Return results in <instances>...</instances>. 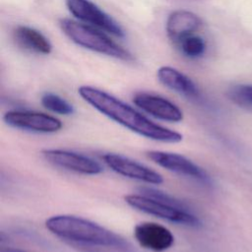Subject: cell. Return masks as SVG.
<instances>
[{
    "label": "cell",
    "instance_id": "3957f363",
    "mask_svg": "<svg viewBox=\"0 0 252 252\" xmlns=\"http://www.w3.org/2000/svg\"><path fill=\"white\" fill-rule=\"evenodd\" d=\"M59 25L62 32L73 42L86 49L126 62L135 60L129 50L93 26L71 19H62Z\"/></svg>",
    "mask_w": 252,
    "mask_h": 252
},
{
    "label": "cell",
    "instance_id": "ba28073f",
    "mask_svg": "<svg viewBox=\"0 0 252 252\" xmlns=\"http://www.w3.org/2000/svg\"><path fill=\"white\" fill-rule=\"evenodd\" d=\"M103 161L114 172L125 177L158 185L163 182V177L152 168L117 154H105Z\"/></svg>",
    "mask_w": 252,
    "mask_h": 252
},
{
    "label": "cell",
    "instance_id": "6da1fadb",
    "mask_svg": "<svg viewBox=\"0 0 252 252\" xmlns=\"http://www.w3.org/2000/svg\"><path fill=\"white\" fill-rule=\"evenodd\" d=\"M78 93L94 108L141 136L165 143H178L182 140L180 133L153 122L132 106L104 91L91 86H81Z\"/></svg>",
    "mask_w": 252,
    "mask_h": 252
},
{
    "label": "cell",
    "instance_id": "5bb4252c",
    "mask_svg": "<svg viewBox=\"0 0 252 252\" xmlns=\"http://www.w3.org/2000/svg\"><path fill=\"white\" fill-rule=\"evenodd\" d=\"M13 36L16 43L26 50L45 55L49 54L52 50L49 39L33 28L18 26L13 32Z\"/></svg>",
    "mask_w": 252,
    "mask_h": 252
},
{
    "label": "cell",
    "instance_id": "8992f818",
    "mask_svg": "<svg viewBox=\"0 0 252 252\" xmlns=\"http://www.w3.org/2000/svg\"><path fill=\"white\" fill-rule=\"evenodd\" d=\"M6 124L32 132L53 133L62 128V122L51 115L29 110H11L3 116Z\"/></svg>",
    "mask_w": 252,
    "mask_h": 252
},
{
    "label": "cell",
    "instance_id": "8fae6325",
    "mask_svg": "<svg viewBox=\"0 0 252 252\" xmlns=\"http://www.w3.org/2000/svg\"><path fill=\"white\" fill-rule=\"evenodd\" d=\"M133 102L150 115L168 122H179L183 119L181 109L170 100L149 93H137Z\"/></svg>",
    "mask_w": 252,
    "mask_h": 252
},
{
    "label": "cell",
    "instance_id": "52a82bcc",
    "mask_svg": "<svg viewBox=\"0 0 252 252\" xmlns=\"http://www.w3.org/2000/svg\"><path fill=\"white\" fill-rule=\"evenodd\" d=\"M147 156L151 160L169 171L198 180L205 184L211 183L210 176L203 168L181 155L162 151H150L147 153Z\"/></svg>",
    "mask_w": 252,
    "mask_h": 252
},
{
    "label": "cell",
    "instance_id": "7a4b0ae2",
    "mask_svg": "<svg viewBox=\"0 0 252 252\" xmlns=\"http://www.w3.org/2000/svg\"><path fill=\"white\" fill-rule=\"evenodd\" d=\"M45 226L59 238L78 246L113 252H133L132 245L125 238L80 217L53 216L46 220Z\"/></svg>",
    "mask_w": 252,
    "mask_h": 252
},
{
    "label": "cell",
    "instance_id": "9c48e42d",
    "mask_svg": "<svg viewBox=\"0 0 252 252\" xmlns=\"http://www.w3.org/2000/svg\"><path fill=\"white\" fill-rule=\"evenodd\" d=\"M44 158L50 163L78 173L94 175L102 172L101 165L94 159L66 150L48 149L43 150Z\"/></svg>",
    "mask_w": 252,
    "mask_h": 252
},
{
    "label": "cell",
    "instance_id": "4fadbf2b",
    "mask_svg": "<svg viewBox=\"0 0 252 252\" xmlns=\"http://www.w3.org/2000/svg\"><path fill=\"white\" fill-rule=\"evenodd\" d=\"M158 80L166 88L190 98L200 95L195 83L182 72L170 66H161L157 71Z\"/></svg>",
    "mask_w": 252,
    "mask_h": 252
},
{
    "label": "cell",
    "instance_id": "d6986e66",
    "mask_svg": "<svg viewBox=\"0 0 252 252\" xmlns=\"http://www.w3.org/2000/svg\"><path fill=\"white\" fill-rule=\"evenodd\" d=\"M1 252H28V251L20 248H14V247H2Z\"/></svg>",
    "mask_w": 252,
    "mask_h": 252
},
{
    "label": "cell",
    "instance_id": "7c38bea8",
    "mask_svg": "<svg viewBox=\"0 0 252 252\" xmlns=\"http://www.w3.org/2000/svg\"><path fill=\"white\" fill-rule=\"evenodd\" d=\"M203 26L201 18L187 10H175L166 20L165 31L168 38L175 45L182 38L195 34Z\"/></svg>",
    "mask_w": 252,
    "mask_h": 252
},
{
    "label": "cell",
    "instance_id": "30bf717a",
    "mask_svg": "<svg viewBox=\"0 0 252 252\" xmlns=\"http://www.w3.org/2000/svg\"><path fill=\"white\" fill-rule=\"evenodd\" d=\"M134 236L143 248L155 252L165 251L174 243V236L167 227L152 221L138 223Z\"/></svg>",
    "mask_w": 252,
    "mask_h": 252
},
{
    "label": "cell",
    "instance_id": "e0dca14e",
    "mask_svg": "<svg viewBox=\"0 0 252 252\" xmlns=\"http://www.w3.org/2000/svg\"><path fill=\"white\" fill-rule=\"evenodd\" d=\"M140 192L145 196L156 199L158 201H160V202L165 203L167 205H170L172 207H175V208H178V209H181V210H184V211L191 212L190 207L184 201H181V200L177 199L176 197H174V196H172V195H170L166 192H163L161 190L154 189V188H151V187H142V188H140Z\"/></svg>",
    "mask_w": 252,
    "mask_h": 252
},
{
    "label": "cell",
    "instance_id": "9a60e30c",
    "mask_svg": "<svg viewBox=\"0 0 252 252\" xmlns=\"http://www.w3.org/2000/svg\"><path fill=\"white\" fill-rule=\"evenodd\" d=\"M175 45L184 56L192 59L201 57L206 51L205 40L196 34H191L182 38Z\"/></svg>",
    "mask_w": 252,
    "mask_h": 252
},
{
    "label": "cell",
    "instance_id": "2e32d148",
    "mask_svg": "<svg viewBox=\"0 0 252 252\" xmlns=\"http://www.w3.org/2000/svg\"><path fill=\"white\" fill-rule=\"evenodd\" d=\"M42 105L55 113L62 115H70L74 112V107L67 100L52 93H45L41 96Z\"/></svg>",
    "mask_w": 252,
    "mask_h": 252
},
{
    "label": "cell",
    "instance_id": "277c9868",
    "mask_svg": "<svg viewBox=\"0 0 252 252\" xmlns=\"http://www.w3.org/2000/svg\"><path fill=\"white\" fill-rule=\"evenodd\" d=\"M124 199L130 207L171 222L192 227H198L202 223L199 218L193 215L191 212L172 207L143 194L126 195Z\"/></svg>",
    "mask_w": 252,
    "mask_h": 252
},
{
    "label": "cell",
    "instance_id": "ac0fdd59",
    "mask_svg": "<svg viewBox=\"0 0 252 252\" xmlns=\"http://www.w3.org/2000/svg\"><path fill=\"white\" fill-rule=\"evenodd\" d=\"M229 95L239 104L252 105V85L237 86L230 91Z\"/></svg>",
    "mask_w": 252,
    "mask_h": 252
},
{
    "label": "cell",
    "instance_id": "5b68a950",
    "mask_svg": "<svg viewBox=\"0 0 252 252\" xmlns=\"http://www.w3.org/2000/svg\"><path fill=\"white\" fill-rule=\"evenodd\" d=\"M69 12L87 25L97 28L117 37H124L119 24L91 0H66Z\"/></svg>",
    "mask_w": 252,
    "mask_h": 252
}]
</instances>
